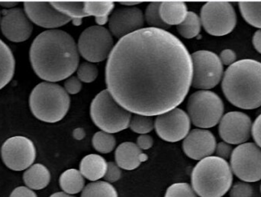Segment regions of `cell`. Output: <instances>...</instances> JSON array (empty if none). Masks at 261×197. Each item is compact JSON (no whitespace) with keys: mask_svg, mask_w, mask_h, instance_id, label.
<instances>
[{"mask_svg":"<svg viewBox=\"0 0 261 197\" xmlns=\"http://www.w3.org/2000/svg\"><path fill=\"white\" fill-rule=\"evenodd\" d=\"M50 4L71 19L81 20L87 17L84 10V2H50Z\"/></svg>","mask_w":261,"mask_h":197,"instance_id":"28","label":"cell"},{"mask_svg":"<svg viewBox=\"0 0 261 197\" xmlns=\"http://www.w3.org/2000/svg\"><path fill=\"white\" fill-rule=\"evenodd\" d=\"M252 123L247 114L242 112H230L225 114L219 123L221 138L230 144L246 142L251 137Z\"/></svg>","mask_w":261,"mask_h":197,"instance_id":"14","label":"cell"},{"mask_svg":"<svg viewBox=\"0 0 261 197\" xmlns=\"http://www.w3.org/2000/svg\"><path fill=\"white\" fill-rule=\"evenodd\" d=\"M232 181L231 166L217 156L201 160L192 172V187L200 197H222L229 191Z\"/></svg>","mask_w":261,"mask_h":197,"instance_id":"4","label":"cell"},{"mask_svg":"<svg viewBox=\"0 0 261 197\" xmlns=\"http://www.w3.org/2000/svg\"><path fill=\"white\" fill-rule=\"evenodd\" d=\"M109 21L110 32L121 39L142 29L144 17L138 8H120L113 12Z\"/></svg>","mask_w":261,"mask_h":197,"instance_id":"17","label":"cell"},{"mask_svg":"<svg viewBox=\"0 0 261 197\" xmlns=\"http://www.w3.org/2000/svg\"><path fill=\"white\" fill-rule=\"evenodd\" d=\"M232 173L244 182L261 180V149L254 143H244L233 150L231 156Z\"/></svg>","mask_w":261,"mask_h":197,"instance_id":"11","label":"cell"},{"mask_svg":"<svg viewBox=\"0 0 261 197\" xmlns=\"http://www.w3.org/2000/svg\"><path fill=\"white\" fill-rule=\"evenodd\" d=\"M9 197H38L36 193L29 187H18L11 193Z\"/></svg>","mask_w":261,"mask_h":197,"instance_id":"42","label":"cell"},{"mask_svg":"<svg viewBox=\"0 0 261 197\" xmlns=\"http://www.w3.org/2000/svg\"><path fill=\"white\" fill-rule=\"evenodd\" d=\"M187 6L182 2H163L160 6V15L168 26H179L187 17Z\"/></svg>","mask_w":261,"mask_h":197,"instance_id":"21","label":"cell"},{"mask_svg":"<svg viewBox=\"0 0 261 197\" xmlns=\"http://www.w3.org/2000/svg\"><path fill=\"white\" fill-rule=\"evenodd\" d=\"M78 52L90 63L103 61L113 49L111 33L102 26H91L81 34L78 41Z\"/></svg>","mask_w":261,"mask_h":197,"instance_id":"10","label":"cell"},{"mask_svg":"<svg viewBox=\"0 0 261 197\" xmlns=\"http://www.w3.org/2000/svg\"><path fill=\"white\" fill-rule=\"evenodd\" d=\"M92 120L102 132L113 134L129 127L132 114L121 106L108 90H102L92 102Z\"/></svg>","mask_w":261,"mask_h":197,"instance_id":"6","label":"cell"},{"mask_svg":"<svg viewBox=\"0 0 261 197\" xmlns=\"http://www.w3.org/2000/svg\"><path fill=\"white\" fill-rule=\"evenodd\" d=\"M164 197H197V194L190 184L176 183L167 189Z\"/></svg>","mask_w":261,"mask_h":197,"instance_id":"33","label":"cell"},{"mask_svg":"<svg viewBox=\"0 0 261 197\" xmlns=\"http://www.w3.org/2000/svg\"><path fill=\"white\" fill-rule=\"evenodd\" d=\"M191 58L193 87L207 90L216 87L223 75V64L219 57L210 51H198L191 55Z\"/></svg>","mask_w":261,"mask_h":197,"instance_id":"8","label":"cell"},{"mask_svg":"<svg viewBox=\"0 0 261 197\" xmlns=\"http://www.w3.org/2000/svg\"><path fill=\"white\" fill-rule=\"evenodd\" d=\"M154 127L160 138L169 142H176L190 133V118L184 110L175 108L158 115Z\"/></svg>","mask_w":261,"mask_h":197,"instance_id":"13","label":"cell"},{"mask_svg":"<svg viewBox=\"0 0 261 197\" xmlns=\"http://www.w3.org/2000/svg\"><path fill=\"white\" fill-rule=\"evenodd\" d=\"M120 4L125 5V6H135V5L140 4L142 2H119Z\"/></svg>","mask_w":261,"mask_h":197,"instance_id":"47","label":"cell"},{"mask_svg":"<svg viewBox=\"0 0 261 197\" xmlns=\"http://www.w3.org/2000/svg\"><path fill=\"white\" fill-rule=\"evenodd\" d=\"M220 61L222 64L225 65L231 66V64L236 63V54L234 53V51L231 50V49H225V50L222 51L220 54Z\"/></svg>","mask_w":261,"mask_h":197,"instance_id":"39","label":"cell"},{"mask_svg":"<svg viewBox=\"0 0 261 197\" xmlns=\"http://www.w3.org/2000/svg\"><path fill=\"white\" fill-rule=\"evenodd\" d=\"M160 2H153L147 6L145 11V19L147 24L153 29L167 31L170 26L164 22L160 15Z\"/></svg>","mask_w":261,"mask_h":197,"instance_id":"30","label":"cell"},{"mask_svg":"<svg viewBox=\"0 0 261 197\" xmlns=\"http://www.w3.org/2000/svg\"><path fill=\"white\" fill-rule=\"evenodd\" d=\"M116 144L115 137L105 132H96L93 138V147L100 153H110L116 147Z\"/></svg>","mask_w":261,"mask_h":197,"instance_id":"31","label":"cell"},{"mask_svg":"<svg viewBox=\"0 0 261 197\" xmlns=\"http://www.w3.org/2000/svg\"><path fill=\"white\" fill-rule=\"evenodd\" d=\"M201 19L197 14L188 12L187 17L181 24L177 26V31L185 38H193L199 35L201 30Z\"/></svg>","mask_w":261,"mask_h":197,"instance_id":"29","label":"cell"},{"mask_svg":"<svg viewBox=\"0 0 261 197\" xmlns=\"http://www.w3.org/2000/svg\"><path fill=\"white\" fill-rule=\"evenodd\" d=\"M154 123L150 116L135 114L130 118L129 127L135 133L146 135L153 130Z\"/></svg>","mask_w":261,"mask_h":197,"instance_id":"32","label":"cell"},{"mask_svg":"<svg viewBox=\"0 0 261 197\" xmlns=\"http://www.w3.org/2000/svg\"><path fill=\"white\" fill-rule=\"evenodd\" d=\"M98 68L90 62H84L77 69V78L84 83H92L97 78Z\"/></svg>","mask_w":261,"mask_h":197,"instance_id":"34","label":"cell"},{"mask_svg":"<svg viewBox=\"0 0 261 197\" xmlns=\"http://www.w3.org/2000/svg\"><path fill=\"white\" fill-rule=\"evenodd\" d=\"M24 11L31 21L46 29L61 27L72 20L57 10L49 2H25Z\"/></svg>","mask_w":261,"mask_h":197,"instance_id":"16","label":"cell"},{"mask_svg":"<svg viewBox=\"0 0 261 197\" xmlns=\"http://www.w3.org/2000/svg\"><path fill=\"white\" fill-rule=\"evenodd\" d=\"M70 98L64 88L54 83L43 82L32 90L29 106L32 114L41 121L58 122L67 115Z\"/></svg>","mask_w":261,"mask_h":197,"instance_id":"5","label":"cell"},{"mask_svg":"<svg viewBox=\"0 0 261 197\" xmlns=\"http://www.w3.org/2000/svg\"><path fill=\"white\" fill-rule=\"evenodd\" d=\"M81 89H82L81 81L76 77L69 78L64 83V90L69 94H76L81 91Z\"/></svg>","mask_w":261,"mask_h":197,"instance_id":"37","label":"cell"},{"mask_svg":"<svg viewBox=\"0 0 261 197\" xmlns=\"http://www.w3.org/2000/svg\"><path fill=\"white\" fill-rule=\"evenodd\" d=\"M253 44L256 50L261 54V29L257 31L253 37Z\"/></svg>","mask_w":261,"mask_h":197,"instance_id":"43","label":"cell"},{"mask_svg":"<svg viewBox=\"0 0 261 197\" xmlns=\"http://www.w3.org/2000/svg\"><path fill=\"white\" fill-rule=\"evenodd\" d=\"M2 159L8 168L21 171L29 168L36 158V149L32 140L24 136H14L2 146Z\"/></svg>","mask_w":261,"mask_h":197,"instance_id":"12","label":"cell"},{"mask_svg":"<svg viewBox=\"0 0 261 197\" xmlns=\"http://www.w3.org/2000/svg\"><path fill=\"white\" fill-rule=\"evenodd\" d=\"M251 133L256 144L261 149V114L256 118L254 124L252 125Z\"/></svg>","mask_w":261,"mask_h":197,"instance_id":"40","label":"cell"},{"mask_svg":"<svg viewBox=\"0 0 261 197\" xmlns=\"http://www.w3.org/2000/svg\"><path fill=\"white\" fill-rule=\"evenodd\" d=\"M73 137L75 139L81 140L85 137V132L83 129H76L73 131Z\"/></svg>","mask_w":261,"mask_h":197,"instance_id":"44","label":"cell"},{"mask_svg":"<svg viewBox=\"0 0 261 197\" xmlns=\"http://www.w3.org/2000/svg\"><path fill=\"white\" fill-rule=\"evenodd\" d=\"M193 62L184 43L167 31L144 28L119 39L106 67V83L124 109L153 116L185 100Z\"/></svg>","mask_w":261,"mask_h":197,"instance_id":"1","label":"cell"},{"mask_svg":"<svg viewBox=\"0 0 261 197\" xmlns=\"http://www.w3.org/2000/svg\"><path fill=\"white\" fill-rule=\"evenodd\" d=\"M260 192H261V185H260Z\"/></svg>","mask_w":261,"mask_h":197,"instance_id":"49","label":"cell"},{"mask_svg":"<svg viewBox=\"0 0 261 197\" xmlns=\"http://www.w3.org/2000/svg\"><path fill=\"white\" fill-rule=\"evenodd\" d=\"M222 90L236 107L254 109L261 106V63L255 60L236 61L222 79Z\"/></svg>","mask_w":261,"mask_h":197,"instance_id":"3","label":"cell"},{"mask_svg":"<svg viewBox=\"0 0 261 197\" xmlns=\"http://www.w3.org/2000/svg\"><path fill=\"white\" fill-rule=\"evenodd\" d=\"M115 157L116 164L120 168L127 170H135L148 158L136 144L132 142L121 144L116 149Z\"/></svg>","mask_w":261,"mask_h":197,"instance_id":"19","label":"cell"},{"mask_svg":"<svg viewBox=\"0 0 261 197\" xmlns=\"http://www.w3.org/2000/svg\"><path fill=\"white\" fill-rule=\"evenodd\" d=\"M15 68V61L12 50L0 39V90L12 81Z\"/></svg>","mask_w":261,"mask_h":197,"instance_id":"23","label":"cell"},{"mask_svg":"<svg viewBox=\"0 0 261 197\" xmlns=\"http://www.w3.org/2000/svg\"><path fill=\"white\" fill-rule=\"evenodd\" d=\"M29 57L37 76L47 82L70 78L79 65L77 45L62 30H47L38 35L31 46Z\"/></svg>","mask_w":261,"mask_h":197,"instance_id":"2","label":"cell"},{"mask_svg":"<svg viewBox=\"0 0 261 197\" xmlns=\"http://www.w3.org/2000/svg\"><path fill=\"white\" fill-rule=\"evenodd\" d=\"M187 111L190 121L195 126L208 129L216 126L222 119L224 103L216 93L200 90L189 98Z\"/></svg>","mask_w":261,"mask_h":197,"instance_id":"7","label":"cell"},{"mask_svg":"<svg viewBox=\"0 0 261 197\" xmlns=\"http://www.w3.org/2000/svg\"><path fill=\"white\" fill-rule=\"evenodd\" d=\"M214 135L205 129H193L184 138L182 149L189 158L196 161L211 156L216 152Z\"/></svg>","mask_w":261,"mask_h":197,"instance_id":"18","label":"cell"},{"mask_svg":"<svg viewBox=\"0 0 261 197\" xmlns=\"http://www.w3.org/2000/svg\"><path fill=\"white\" fill-rule=\"evenodd\" d=\"M50 197H75L71 196V195L67 194V193H64V192H58V193H54Z\"/></svg>","mask_w":261,"mask_h":197,"instance_id":"46","label":"cell"},{"mask_svg":"<svg viewBox=\"0 0 261 197\" xmlns=\"http://www.w3.org/2000/svg\"><path fill=\"white\" fill-rule=\"evenodd\" d=\"M0 24L3 35L12 42L27 41L33 31L32 21L23 9L13 8L3 9Z\"/></svg>","mask_w":261,"mask_h":197,"instance_id":"15","label":"cell"},{"mask_svg":"<svg viewBox=\"0 0 261 197\" xmlns=\"http://www.w3.org/2000/svg\"><path fill=\"white\" fill-rule=\"evenodd\" d=\"M233 149L231 144L222 141L216 144V155L219 158L226 161L228 158H231V154H232Z\"/></svg>","mask_w":261,"mask_h":197,"instance_id":"38","label":"cell"},{"mask_svg":"<svg viewBox=\"0 0 261 197\" xmlns=\"http://www.w3.org/2000/svg\"><path fill=\"white\" fill-rule=\"evenodd\" d=\"M18 4V2H0V6L4 8L5 9H13Z\"/></svg>","mask_w":261,"mask_h":197,"instance_id":"45","label":"cell"},{"mask_svg":"<svg viewBox=\"0 0 261 197\" xmlns=\"http://www.w3.org/2000/svg\"><path fill=\"white\" fill-rule=\"evenodd\" d=\"M60 186L67 194H76L82 191L85 185L84 176L80 170L70 169L64 171L60 177Z\"/></svg>","mask_w":261,"mask_h":197,"instance_id":"24","label":"cell"},{"mask_svg":"<svg viewBox=\"0 0 261 197\" xmlns=\"http://www.w3.org/2000/svg\"><path fill=\"white\" fill-rule=\"evenodd\" d=\"M201 23L210 35L224 36L234 30L236 11L228 2H208L201 10Z\"/></svg>","mask_w":261,"mask_h":197,"instance_id":"9","label":"cell"},{"mask_svg":"<svg viewBox=\"0 0 261 197\" xmlns=\"http://www.w3.org/2000/svg\"><path fill=\"white\" fill-rule=\"evenodd\" d=\"M81 197H118V193L110 183L95 181L84 187Z\"/></svg>","mask_w":261,"mask_h":197,"instance_id":"26","label":"cell"},{"mask_svg":"<svg viewBox=\"0 0 261 197\" xmlns=\"http://www.w3.org/2000/svg\"><path fill=\"white\" fill-rule=\"evenodd\" d=\"M122 176L120 167L114 162H109L107 166V173L104 178L108 183H114L119 181Z\"/></svg>","mask_w":261,"mask_h":197,"instance_id":"36","label":"cell"},{"mask_svg":"<svg viewBox=\"0 0 261 197\" xmlns=\"http://www.w3.org/2000/svg\"><path fill=\"white\" fill-rule=\"evenodd\" d=\"M108 163L100 155H89L84 157L80 164V171L89 181H96L104 178Z\"/></svg>","mask_w":261,"mask_h":197,"instance_id":"20","label":"cell"},{"mask_svg":"<svg viewBox=\"0 0 261 197\" xmlns=\"http://www.w3.org/2000/svg\"><path fill=\"white\" fill-rule=\"evenodd\" d=\"M239 8L248 24L261 29V2H240Z\"/></svg>","mask_w":261,"mask_h":197,"instance_id":"27","label":"cell"},{"mask_svg":"<svg viewBox=\"0 0 261 197\" xmlns=\"http://www.w3.org/2000/svg\"><path fill=\"white\" fill-rule=\"evenodd\" d=\"M0 21H1V12H0Z\"/></svg>","mask_w":261,"mask_h":197,"instance_id":"48","label":"cell"},{"mask_svg":"<svg viewBox=\"0 0 261 197\" xmlns=\"http://www.w3.org/2000/svg\"><path fill=\"white\" fill-rule=\"evenodd\" d=\"M153 138L147 135H141L137 139V145L142 150H148L153 146Z\"/></svg>","mask_w":261,"mask_h":197,"instance_id":"41","label":"cell"},{"mask_svg":"<svg viewBox=\"0 0 261 197\" xmlns=\"http://www.w3.org/2000/svg\"><path fill=\"white\" fill-rule=\"evenodd\" d=\"M23 181L31 190H42L50 183V171L43 164H34L24 171Z\"/></svg>","mask_w":261,"mask_h":197,"instance_id":"22","label":"cell"},{"mask_svg":"<svg viewBox=\"0 0 261 197\" xmlns=\"http://www.w3.org/2000/svg\"><path fill=\"white\" fill-rule=\"evenodd\" d=\"M114 6L113 2H84V10L87 16H94L99 26L107 22L109 15Z\"/></svg>","mask_w":261,"mask_h":197,"instance_id":"25","label":"cell"},{"mask_svg":"<svg viewBox=\"0 0 261 197\" xmlns=\"http://www.w3.org/2000/svg\"><path fill=\"white\" fill-rule=\"evenodd\" d=\"M253 188L247 182H238L230 189V197H251Z\"/></svg>","mask_w":261,"mask_h":197,"instance_id":"35","label":"cell"}]
</instances>
